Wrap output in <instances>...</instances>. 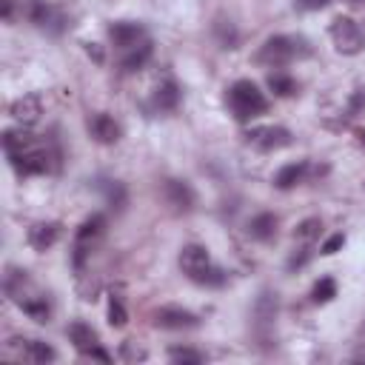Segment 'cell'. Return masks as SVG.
Here are the masks:
<instances>
[{"label": "cell", "instance_id": "cell-19", "mask_svg": "<svg viewBox=\"0 0 365 365\" xmlns=\"http://www.w3.org/2000/svg\"><path fill=\"white\" fill-rule=\"evenodd\" d=\"M151 103H154L157 111H174V108L180 106V86H177L174 80H163V83L154 88Z\"/></svg>", "mask_w": 365, "mask_h": 365}, {"label": "cell", "instance_id": "cell-37", "mask_svg": "<svg viewBox=\"0 0 365 365\" xmlns=\"http://www.w3.org/2000/svg\"><path fill=\"white\" fill-rule=\"evenodd\" d=\"M3 6V23H14V0H0Z\"/></svg>", "mask_w": 365, "mask_h": 365}, {"label": "cell", "instance_id": "cell-9", "mask_svg": "<svg viewBox=\"0 0 365 365\" xmlns=\"http://www.w3.org/2000/svg\"><path fill=\"white\" fill-rule=\"evenodd\" d=\"M108 40L117 46V48H134L140 43H145V26L143 23H134V20H117L108 26Z\"/></svg>", "mask_w": 365, "mask_h": 365}, {"label": "cell", "instance_id": "cell-14", "mask_svg": "<svg viewBox=\"0 0 365 365\" xmlns=\"http://www.w3.org/2000/svg\"><path fill=\"white\" fill-rule=\"evenodd\" d=\"M60 231H63V225H60V222L46 220V222H34V225L29 228L26 240H29V245H31L34 251H48V248L60 240Z\"/></svg>", "mask_w": 365, "mask_h": 365}, {"label": "cell", "instance_id": "cell-17", "mask_svg": "<svg viewBox=\"0 0 365 365\" xmlns=\"http://www.w3.org/2000/svg\"><path fill=\"white\" fill-rule=\"evenodd\" d=\"M277 311H279L277 294H274V291H262V294L257 297V302H254V322H257V331H268V328L274 325V319H277Z\"/></svg>", "mask_w": 365, "mask_h": 365}, {"label": "cell", "instance_id": "cell-11", "mask_svg": "<svg viewBox=\"0 0 365 365\" xmlns=\"http://www.w3.org/2000/svg\"><path fill=\"white\" fill-rule=\"evenodd\" d=\"M9 114H11V120H14L17 125L29 128V125H34V123L40 120V114H43V100H40L37 94H23V97L11 100Z\"/></svg>", "mask_w": 365, "mask_h": 365}, {"label": "cell", "instance_id": "cell-34", "mask_svg": "<svg viewBox=\"0 0 365 365\" xmlns=\"http://www.w3.org/2000/svg\"><path fill=\"white\" fill-rule=\"evenodd\" d=\"M345 245V234H334V237H328L325 242H322V248H319V254H325V257H331V254H336L339 248Z\"/></svg>", "mask_w": 365, "mask_h": 365}, {"label": "cell", "instance_id": "cell-36", "mask_svg": "<svg viewBox=\"0 0 365 365\" xmlns=\"http://www.w3.org/2000/svg\"><path fill=\"white\" fill-rule=\"evenodd\" d=\"M331 0H297V6L302 9V11H319V9H325Z\"/></svg>", "mask_w": 365, "mask_h": 365}, {"label": "cell", "instance_id": "cell-1", "mask_svg": "<svg viewBox=\"0 0 365 365\" xmlns=\"http://www.w3.org/2000/svg\"><path fill=\"white\" fill-rule=\"evenodd\" d=\"M228 108H231V114H234L240 123H248V120H257L259 114L268 111V97L259 91L257 83H251V80H237V83L228 88Z\"/></svg>", "mask_w": 365, "mask_h": 365}, {"label": "cell", "instance_id": "cell-40", "mask_svg": "<svg viewBox=\"0 0 365 365\" xmlns=\"http://www.w3.org/2000/svg\"><path fill=\"white\" fill-rule=\"evenodd\" d=\"M356 143H359V148H365V131L362 128L356 131Z\"/></svg>", "mask_w": 365, "mask_h": 365}, {"label": "cell", "instance_id": "cell-7", "mask_svg": "<svg viewBox=\"0 0 365 365\" xmlns=\"http://www.w3.org/2000/svg\"><path fill=\"white\" fill-rule=\"evenodd\" d=\"M245 140H248L254 148H259V151H279V148L291 145L294 134H291L285 125H257V128H251V131L245 134Z\"/></svg>", "mask_w": 365, "mask_h": 365}, {"label": "cell", "instance_id": "cell-39", "mask_svg": "<svg viewBox=\"0 0 365 365\" xmlns=\"http://www.w3.org/2000/svg\"><path fill=\"white\" fill-rule=\"evenodd\" d=\"M88 356H91V359H100V362H111V356H108L100 345H97V348H91V351H88Z\"/></svg>", "mask_w": 365, "mask_h": 365}, {"label": "cell", "instance_id": "cell-6", "mask_svg": "<svg viewBox=\"0 0 365 365\" xmlns=\"http://www.w3.org/2000/svg\"><path fill=\"white\" fill-rule=\"evenodd\" d=\"M20 14L37 29H48V31L63 29V14L54 6H48L46 0H20Z\"/></svg>", "mask_w": 365, "mask_h": 365}, {"label": "cell", "instance_id": "cell-4", "mask_svg": "<svg viewBox=\"0 0 365 365\" xmlns=\"http://www.w3.org/2000/svg\"><path fill=\"white\" fill-rule=\"evenodd\" d=\"M328 34H331L334 48L339 54H345V57H354V54H359L365 48V31L359 29V23L354 17H334Z\"/></svg>", "mask_w": 365, "mask_h": 365}, {"label": "cell", "instance_id": "cell-8", "mask_svg": "<svg viewBox=\"0 0 365 365\" xmlns=\"http://www.w3.org/2000/svg\"><path fill=\"white\" fill-rule=\"evenodd\" d=\"M154 325L163 331H188L200 325V317L180 305H163L154 311Z\"/></svg>", "mask_w": 365, "mask_h": 365}, {"label": "cell", "instance_id": "cell-3", "mask_svg": "<svg viewBox=\"0 0 365 365\" xmlns=\"http://www.w3.org/2000/svg\"><path fill=\"white\" fill-rule=\"evenodd\" d=\"M103 234H106V214L97 211V214H88L80 222V228L74 231V245H71V265H74V271H83L86 259L91 257V251L97 248Z\"/></svg>", "mask_w": 365, "mask_h": 365}, {"label": "cell", "instance_id": "cell-25", "mask_svg": "<svg viewBox=\"0 0 365 365\" xmlns=\"http://www.w3.org/2000/svg\"><path fill=\"white\" fill-rule=\"evenodd\" d=\"M319 234H322V220H319V217H308V220H302V222L294 228V242L311 245L314 240H319Z\"/></svg>", "mask_w": 365, "mask_h": 365}, {"label": "cell", "instance_id": "cell-13", "mask_svg": "<svg viewBox=\"0 0 365 365\" xmlns=\"http://www.w3.org/2000/svg\"><path fill=\"white\" fill-rule=\"evenodd\" d=\"M177 262H180V271H182L188 279H194L205 265H211V257H208V248H205V245L188 242V245H182V248H180Z\"/></svg>", "mask_w": 365, "mask_h": 365}, {"label": "cell", "instance_id": "cell-12", "mask_svg": "<svg viewBox=\"0 0 365 365\" xmlns=\"http://www.w3.org/2000/svg\"><path fill=\"white\" fill-rule=\"evenodd\" d=\"M163 197L177 214H188L194 208V202H197V197H194V191H191V185L185 180H165L163 182Z\"/></svg>", "mask_w": 365, "mask_h": 365}, {"label": "cell", "instance_id": "cell-27", "mask_svg": "<svg viewBox=\"0 0 365 365\" xmlns=\"http://www.w3.org/2000/svg\"><path fill=\"white\" fill-rule=\"evenodd\" d=\"M214 34H217V40H220L222 48H237L240 34H237V29H234L231 20H217V23H214Z\"/></svg>", "mask_w": 365, "mask_h": 365}, {"label": "cell", "instance_id": "cell-18", "mask_svg": "<svg viewBox=\"0 0 365 365\" xmlns=\"http://www.w3.org/2000/svg\"><path fill=\"white\" fill-rule=\"evenodd\" d=\"M308 171H311L308 163H288V165H282V168L274 174V185H277L279 191H291V188H297L299 182H305Z\"/></svg>", "mask_w": 365, "mask_h": 365}, {"label": "cell", "instance_id": "cell-23", "mask_svg": "<svg viewBox=\"0 0 365 365\" xmlns=\"http://www.w3.org/2000/svg\"><path fill=\"white\" fill-rule=\"evenodd\" d=\"M31 145H37V143H34V137H31V134H26L23 128H20V131H14V128L3 131V148H6V157L23 154V151H29Z\"/></svg>", "mask_w": 365, "mask_h": 365}, {"label": "cell", "instance_id": "cell-24", "mask_svg": "<svg viewBox=\"0 0 365 365\" xmlns=\"http://www.w3.org/2000/svg\"><path fill=\"white\" fill-rule=\"evenodd\" d=\"M100 191H103V197H106V202H108L111 208H117V211L125 208L128 194H125V185H123L120 180H103V182H100Z\"/></svg>", "mask_w": 365, "mask_h": 365}, {"label": "cell", "instance_id": "cell-21", "mask_svg": "<svg viewBox=\"0 0 365 365\" xmlns=\"http://www.w3.org/2000/svg\"><path fill=\"white\" fill-rule=\"evenodd\" d=\"M151 54H154V46H151V40H145V43H140V46H134V48H128L120 66H123V71L134 74V71L145 68V63L151 60Z\"/></svg>", "mask_w": 365, "mask_h": 365}, {"label": "cell", "instance_id": "cell-41", "mask_svg": "<svg viewBox=\"0 0 365 365\" xmlns=\"http://www.w3.org/2000/svg\"><path fill=\"white\" fill-rule=\"evenodd\" d=\"M348 6H365V0H345Z\"/></svg>", "mask_w": 365, "mask_h": 365}, {"label": "cell", "instance_id": "cell-29", "mask_svg": "<svg viewBox=\"0 0 365 365\" xmlns=\"http://www.w3.org/2000/svg\"><path fill=\"white\" fill-rule=\"evenodd\" d=\"M334 297H336V282H334L331 277H322V279H317V282H314V288H311V299H314L317 305L331 302Z\"/></svg>", "mask_w": 365, "mask_h": 365}, {"label": "cell", "instance_id": "cell-20", "mask_svg": "<svg viewBox=\"0 0 365 365\" xmlns=\"http://www.w3.org/2000/svg\"><path fill=\"white\" fill-rule=\"evenodd\" d=\"M20 356L29 359V362H40V365H46V362H54V359H57V351H54L48 342H43V339H23V345H20Z\"/></svg>", "mask_w": 365, "mask_h": 365}, {"label": "cell", "instance_id": "cell-38", "mask_svg": "<svg viewBox=\"0 0 365 365\" xmlns=\"http://www.w3.org/2000/svg\"><path fill=\"white\" fill-rule=\"evenodd\" d=\"M86 54L94 60V63H103L106 57H103V51H100V46L97 43H86Z\"/></svg>", "mask_w": 365, "mask_h": 365}, {"label": "cell", "instance_id": "cell-32", "mask_svg": "<svg viewBox=\"0 0 365 365\" xmlns=\"http://www.w3.org/2000/svg\"><path fill=\"white\" fill-rule=\"evenodd\" d=\"M120 359L123 362H143V359H148V351L140 348L134 339H128V342L120 345Z\"/></svg>", "mask_w": 365, "mask_h": 365}, {"label": "cell", "instance_id": "cell-33", "mask_svg": "<svg viewBox=\"0 0 365 365\" xmlns=\"http://www.w3.org/2000/svg\"><path fill=\"white\" fill-rule=\"evenodd\" d=\"M365 111V88H354L348 97V117H359Z\"/></svg>", "mask_w": 365, "mask_h": 365}, {"label": "cell", "instance_id": "cell-30", "mask_svg": "<svg viewBox=\"0 0 365 365\" xmlns=\"http://www.w3.org/2000/svg\"><path fill=\"white\" fill-rule=\"evenodd\" d=\"M168 359L180 362V365H200V362H205V354H200L194 348H168Z\"/></svg>", "mask_w": 365, "mask_h": 365}, {"label": "cell", "instance_id": "cell-28", "mask_svg": "<svg viewBox=\"0 0 365 365\" xmlns=\"http://www.w3.org/2000/svg\"><path fill=\"white\" fill-rule=\"evenodd\" d=\"M191 282H197V285H205V288H220V285H225V271L222 268H217V265H205Z\"/></svg>", "mask_w": 365, "mask_h": 365}, {"label": "cell", "instance_id": "cell-16", "mask_svg": "<svg viewBox=\"0 0 365 365\" xmlns=\"http://www.w3.org/2000/svg\"><path fill=\"white\" fill-rule=\"evenodd\" d=\"M277 225H279V217L271 214V211H262V214H254V217L248 220L245 231H248L251 240H257V242H268V240H274Z\"/></svg>", "mask_w": 365, "mask_h": 365}, {"label": "cell", "instance_id": "cell-26", "mask_svg": "<svg viewBox=\"0 0 365 365\" xmlns=\"http://www.w3.org/2000/svg\"><path fill=\"white\" fill-rule=\"evenodd\" d=\"M268 88H271L277 97H294V94L299 91L297 80H294V77H288V74H282V71L268 74Z\"/></svg>", "mask_w": 365, "mask_h": 365}, {"label": "cell", "instance_id": "cell-10", "mask_svg": "<svg viewBox=\"0 0 365 365\" xmlns=\"http://www.w3.org/2000/svg\"><path fill=\"white\" fill-rule=\"evenodd\" d=\"M86 128H88L91 140H97L100 145H114V143L123 137V128H120V123H117L114 117L103 114V111L91 114V117L86 120Z\"/></svg>", "mask_w": 365, "mask_h": 365}, {"label": "cell", "instance_id": "cell-31", "mask_svg": "<svg viewBox=\"0 0 365 365\" xmlns=\"http://www.w3.org/2000/svg\"><path fill=\"white\" fill-rule=\"evenodd\" d=\"M125 322H128V311H125L123 299L120 297H111L108 299V325L111 328H123Z\"/></svg>", "mask_w": 365, "mask_h": 365}, {"label": "cell", "instance_id": "cell-15", "mask_svg": "<svg viewBox=\"0 0 365 365\" xmlns=\"http://www.w3.org/2000/svg\"><path fill=\"white\" fill-rule=\"evenodd\" d=\"M66 334H68V342H71L83 356H88V351L100 345L97 331H94L88 322H83V319H74V322L68 325V331H66Z\"/></svg>", "mask_w": 365, "mask_h": 365}, {"label": "cell", "instance_id": "cell-35", "mask_svg": "<svg viewBox=\"0 0 365 365\" xmlns=\"http://www.w3.org/2000/svg\"><path fill=\"white\" fill-rule=\"evenodd\" d=\"M308 259H311V248L305 245V248H302L299 254H294V257L288 259V268H291V271H294V268H302V265H305Z\"/></svg>", "mask_w": 365, "mask_h": 365}, {"label": "cell", "instance_id": "cell-2", "mask_svg": "<svg viewBox=\"0 0 365 365\" xmlns=\"http://www.w3.org/2000/svg\"><path fill=\"white\" fill-rule=\"evenodd\" d=\"M308 48H305V43L299 40V37H288V34H274V37H268L262 46H259V51L254 54V60L259 63V66H265V68H279V66H288L294 57H302Z\"/></svg>", "mask_w": 365, "mask_h": 365}, {"label": "cell", "instance_id": "cell-22", "mask_svg": "<svg viewBox=\"0 0 365 365\" xmlns=\"http://www.w3.org/2000/svg\"><path fill=\"white\" fill-rule=\"evenodd\" d=\"M17 308H20L26 317H31L34 322H40V325L51 319V305H48L46 297H23V299L17 302Z\"/></svg>", "mask_w": 365, "mask_h": 365}, {"label": "cell", "instance_id": "cell-5", "mask_svg": "<svg viewBox=\"0 0 365 365\" xmlns=\"http://www.w3.org/2000/svg\"><path fill=\"white\" fill-rule=\"evenodd\" d=\"M51 160H54V154H51L48 148H40V145H31L29 151L9 157L11 168L17 171V177H37V174H48V171H51Z\"/></svg>", "mask_w": 365, "mask_h": 365}]
</instances>
